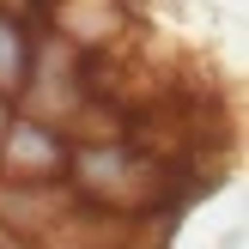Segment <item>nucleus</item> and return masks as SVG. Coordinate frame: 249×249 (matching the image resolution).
I'll use <instances>...</instances> for the list:
<instances>
[{
	"label": "nucleus",
	"mask_w": 249,
	"mask_h": 249,
	"mask_svg": "<svg viewBox=\"0 0 249 249\" xmlns=\"http://www.w3.org/2000/svg\"><path fill=\"white\" fill-rule=\"evenodd\" d=\"M36 31H43V24H31V18H18V12L0 6V97H12V104L24 97V79H31Z\"/></svg>",
	"instance_id": "f03ea898"
},
{
	"label": "nucleus",
	"mask_w": 249,
	"mask_h": 249,
	"mask_svg": "<svg viewBox=\"0 0 249 249\" xmlns=\"http://www.w3.org/2000/svg\"><path fill=\"white\" fill-rule=\"evenodd\" d=\"M12 109H18V104H12V97H0V134H6V122H12Z\"/></svg>",
	"instance_id": "7ed1b4c3"
},
{
	"label": "nucleus",
	"mask_w": 249,
	"mask_h": 249,
	"mask_svg": "<svg viewBox=\"0 0 249 249\" xmlns=\"http://www.w3.org/2000/svg\"><path fill=\"white\" fill-rule=\"evenodd\" d=\"M73 140L61 122L12 109L6 134H0V182H67Z\"/></svg>",
	"instance_id": "f257e3e1"
}]
</instances>
